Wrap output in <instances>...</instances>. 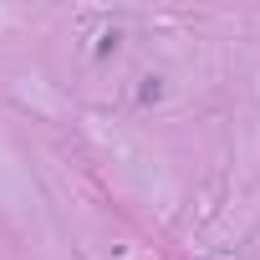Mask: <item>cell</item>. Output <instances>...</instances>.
I'll use <instances>...</instances> for the list:
<instances>
[{
    "instance_id": "1",
    "label": "cell",
    "mask_w": 260,
    "mask_h": 260,
    "mask_svg": "<svg viewBox=\"0 0 260 260\" xmlns=\"http://www.w3.org/2000/svg\"><path fill=\"white\" fill-rule=\"evenodd\" d=\"M164 97V82L158 77H143V87H138V102H158Z\"/></svg>"
}]
</instances>
